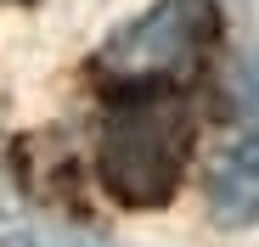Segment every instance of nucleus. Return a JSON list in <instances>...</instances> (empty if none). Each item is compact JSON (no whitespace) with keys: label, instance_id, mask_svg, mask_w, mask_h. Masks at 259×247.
Instances as JSON below:
<instances>
[{"label":"nucleus","instance_id":"obj_1","mask_svg":"<svg viewBox=\"0 0 259 247\" xmlns=\"http://www.w3.org/2000/svg\"><path fill=\"white\" fill-rule=\"evenodd\" d=\"M197 118L181 90H118L96 135V180L118 208H163L192 163Z\"/></svg>","mask_w":259,"mask_h":247},{"label":"nucleus","instance_id":"obj_4","mask_svg":"<svg viewBox=\"0 0 259 247\" xmlns=\"http://www.w3.org/2000/svg\"><path fill=\"white\" fill-rule=\"evenodd\" d=\"M0 247H107V241L84 236V230H17V236H6Z\"/></svg>","mask_w":259,"mask_h":247},{"label":"nucleus","instance_id":"obj_3","mask_svg":"<svg viewBox=\"0 0 259 247\" xmlns=\"http://www.w3.org/2000/svg\"><path fill=\"white\" fill-rule=\"evenodd\" d=\"M208 214L214 225H259V135L226 146L208 169Z\"/></svg>","mask_w":259,"mask_h":247},{"label":"nucleus","instance_id":"obj_2","mask_svg":"<svg viewBox=\"0 0 259 247\" xmlns=\"http://www.w3.org/2000/svg\"><path fill=\"white\" fill-rule=\"evenodd\" d=\"M220 45V6L214 0H158L152 12L130 17L96 51V85L118 90H181Z\"/></svg>","mask_w":259,"mask_h":247}]
</instances>
